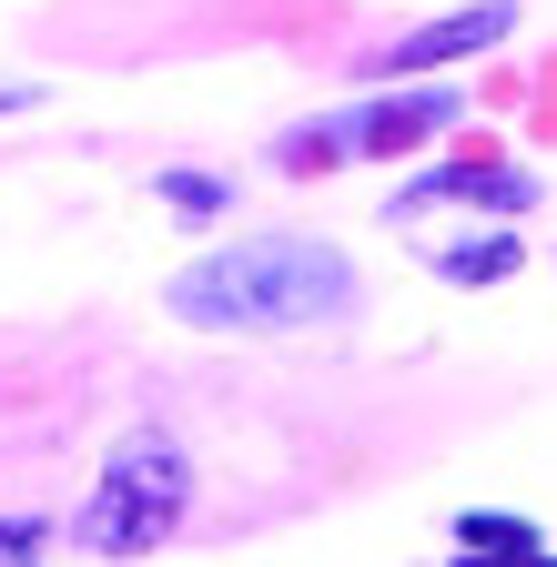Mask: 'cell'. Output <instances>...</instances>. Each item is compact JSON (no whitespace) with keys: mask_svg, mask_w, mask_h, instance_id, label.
<instances>
[{"mask_svg":"<svg viewBox=\"0 0 557 567\" xmlns=\"http://www.w3.org/2000/svg\"><path fill=\"white\" fill-rule=\"evenodd\" d=\"M466 122V92L456 82H426V92H395L385 102H344L324 122H295L274 142V173H334V163H385V153H415V142H436Z\"/></svg>","mask_w":557,"mask_h":567,"instance_id":"cell-3","label":"cell"},{"mask_svg":"<svg viewBox=\"0 0 557 567\" xmlns=\"http://www.w3.org/2000/svg\"><path fill=\"white\" fill-rule=\"evenodd\" d=\"M153 203L183 213V224H224V213H234V183L224 173H193V163H163L153 173Z\"/></svg>","mask_w":557,"mask_h":567,"instance_id":"cell-7","label":"cell"},{"mask_svg":"<svg viewBox=\"0 0 557 567\" xmlns=\"http://www.w3.org/2000/svg\"><path fill=\"white\" fill-rule=\"evenodd\" d=\"M163 305L193 334H295V324H344L365 305V284L314 234H234L214 254H193L163 284Z\"/></svg>","mask_w":557,"mask_h":567,"instance_id":"cell-1","label":"cell"},{"mask_svg":"<svg viewBox=\"0 0 557 567\" xmlns=\"http://www.w3.org/2000/svg\"><path fill=\"white\" fill-rule=\"evenodd\" d=\"M446 537H456V557H476V567H517V557H557V547H547V537H537L527 517H497V507H466V517H456Z\"/></svg>","mask_w":557,"mask_h":567,"instance_id":"cell-6","label":"cell"},{"mask_svg":"<svg viewBox=\"0 0 557 567\" xmlns=\"http://www.w3.org/2000/svg\"><path fill=\"white\" fill-rule=\"evenodd\" d=\"M517 31V11L507 0H476V11H446V21H426V31H395L375 61H355L365 82H426V71H446V61H476V51H497Z\"/></svg>","mask_w":557,"mask_h":567,"instance_id":"cell-4","label":"cell"},{"mask_svg":"<svg viewBox=\"0 0 557 567\" xmlns=\"http://www.w3.org/2000/svg\"><path fill=\"white\" fill-rule=\"evenodd\" d=\"M183 507H193L183 446H173V436H132V446L102 466V496L72 517V547H82V557H153V547H173Z\"/></svg>","mask_w":557,"mask_h":567,"instance_id":"cell-2","label":"cell"},{"mask_svg":"<svg viewBox=\"0 0 557 567\" xmlns=\"http://www.w3.org/2000/svg\"><path fill=\"white\" fill-rule=\"evenodd\" d=\"M21 557H41V527L31 517H0V567H21Z\"/></svg>","mask_w":557,"mask_h":567,"instance_id":"cell-9","label":"cell"},{"mask_svg":"<svg viewBox=\"0 0 557 567\" xmlns=\"http://www.w3.org/2000/svg\"><path fill=\"white\" fill-rule=\"evenodd\" d=\"M436 203H476V213H537V173H527V163H486V153L436 163L426 183H405V193H395V213H385V224H415V213H436Z\"/></svg>","mask_w":557,"mask_h":567,"instance_id":"cell-5","label":"cell"},{"mask_svg":"<svg viewBox=\"0 0 557 567\" xmlns=\"http://www.w3.org/2000/svg\"><path fill=\"white\" fill-rule=\"evenodd\" d=\"M517 264H527V244H517V234H486V244H446V254H436V274H446V284H507Z\"/></svg>","mask_w":557,"mask_h":567,"instance_id":"cell-8","label":"cell"}]
</instances>
